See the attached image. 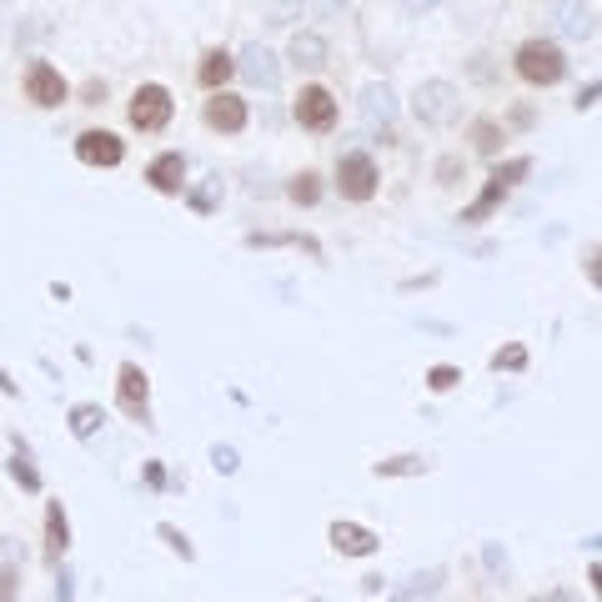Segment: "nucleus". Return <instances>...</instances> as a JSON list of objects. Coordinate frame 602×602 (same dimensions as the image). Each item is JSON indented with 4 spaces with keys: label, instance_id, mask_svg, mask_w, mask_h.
Returning a JSON list of instances; mask_svg holds the SVG:
<instances>
[{
    "label": "nucleus",
    "instance_id": "f257e3e1",
    "mask_svg": "<svg viewBox=\"0 0 602 602\" xmlns=\"http://www.w3.org/2000/svg\"><path fill=\"white\" fill-rule=\"evenodd\" d=\"M512 66H517V76H522L527 86H557V81L567 76V56H562V46L547 41V36L522 41L517 56H512Z\"/></svg>",
    "mask_w": 602,
    "mask_h": 602
},
{
    "label": "nucleus",
    "instance_id": "f03ea898",
    "mask_svg": "<svg viewBox=\"0 0 602 602\" xmlns=\"http://www.w3.org/2000/svg\"><path fill=\"white\" fill-rule=\"evenodd\" d=\"M412 116L422 126H457L462 121V91L452 81H422L412 91Z\"/></svg>",
    "mask_w": 602,
    "mask_h": 602
},
{
    "label": "nucleus",
    "instance_id": "7ed1b4c3",
    "mask_svg": "<svg viewBox=\"0 0 602 602\" xmlns=\"http://www.w3.org/2000/svg\"><path fill=\"white\" fill-rule=\"evenodd\" d=\"M126 116H131V126H136V131L156 136V131H166V126H171V116H176V101H171V91H166L161 81H146V86H136V91H131V106H126Z\"/></svg>",
    "mask_w": 602,
    "mask_h": 602
},
{
    "label": "nucleus",
    "instance_id": "20e7f679",
    "mask_svg": "<svg viewBox=\"0 0 602 602\" xmlns=\"http://www.w3.org/2000/svg\"><path fill=\"white\" fill-rule=\"evenodd\" d=\"M291 116H296V126L301 131H317V136H327L332 126H337V101H332V91L327 86H301L296 91V106H291Z\"/></svg>",
    "mask_w": 602,
    "mask_h": 602
},
{
    "label": "nucleus",
    "instance_id": "39448f33",
    "mask_svg": "<svg viewBox=\"0 0 602 602\" xmlns=\"http://www.w3.org/2000/svg\"><path fill=\"white\" fill-rule=\"evenodd\" d=\"M377 161L367 156V151H347L342 161H337V191L347 196V201H372L377 196Z\"/></svg>",
    "mask_w": 602,
    "mask_h": 602
},
{
    "label": "nucleus",
    "instance_id": "423d86ee",
    "mask_svg": "<svg viewBox=\"0 0 602 602\" xmlns=\"http://www.w3.org/2000/svg\"><path fill=\"white\" fill-rule=\"evenodd\" d=\"M26 96H31V106L56 111V106L71 101V86H66V76H61L51 61H31V66H26Z\"/></svg>",
    "mask_w": 602,
    "mask_h": 602
},
{
    "label": "nucleus",
    "instance_id": "0eeeda50",
    "mask_svg": "<svg viewBox=\"0 0 602 602\" xmlns=\"http://www.w3.org/2000/svg\"><path fill=\"white\" fill-rule=\"evenodd\" d=\"M201 121H206L211 131H221V136H236V131H246L251 106H246L236 91H211L206 106H201Z\"/></svg>",
    "mask_w": 602,
    "mask_h": 602
},
{
    "label": "nucleus",
    "instance_id": "6e6552de",
    "mask_svg": "<svg viewBox=\"0 0 602 602\" xmlns=\"http://www.w3.org/2000/svg\"><path fill=\"white\" fill-rule=\"evenodd\" d=\"M121 382H116V397H121V412L131 417V422H151V377L136 367V362H121V372H116Z\"/></svg>",
    "mask_w": 602,
    "mask_h": 602
},
{
    "label": "nucleus",
    "instance_id": "1a4fd4ad",
    "mask_svg": "<svg viewBox=\"0 0 602 602\" xmlns=\"http://www.w3.org/2000/svg\"><path fill=\"white\" fill-rule=\"evenodd\" d=\"M76 161H81V166H106V171H111V166L126 161V141H121L116 131H96V126H91V131L76 136Z\"/></svg>",
    "mask_w": 602,
    "mask_h": 602
},
{
    "label": "nucleus",
    "instance_id": "9d476101",
    "mask_svg": "<svg viewBox=\"0 0 602 602\" xmlns=\"http://www.w3.org/2000/svg\"><path fill=\"white\" fill-rule=\"evenodd\" d=\"M146 181H151V191H161V196H181V191H186V156H181V151L151 156Z\"/></svg>",
    "mask_w": 602,
    "mask_h": 602
},
{
    "label": "nucleus",
    "instance_id": "9b49d317",
    "mask_svg": "<svg viewBox=\"0 0 602 602\" xmlns=\"http://www.w3.org/2000/svg\"><path fill=\"white\" fill-rule=\"evenodd\" d=\"M552 26H557V36H567V41H592V36H597V11L582 6V0H562V6L552 11Z\"/></svg>",
    "mask_w": 602,
    "mask_h": 602
},
{
    "label": "nucleus",
    "instance_id": "f8f14e48",
    "mask_svg": "<svg viewBox=\"0 0 602 602\" xmlns=\"http://www.w3.org/2000/svg\"><path fill=\"white\" fill-rule=\"evenodd\" d=\"M236 71H241L251 86H261V91H276V86H281V66H276V56H271L266 46H246V51L236 56Z\"/></svg>",
    "mask_w": 602,
    "mask_h": 602
},
{
    "label": "nucleus",
    "instance_id": "ddd939ff",
    "mask_svg": "<svg viewBox=\"0 0 602 602\" xmlns=\"http://www.w3.org/2000/svg\"><path fill=\"white\" fill-rule=\"evenodd\" d=\"M327 537H332V547H337L342 557H372L377 542H382V537H377L372 527H362V522H332Z\"/></svg>",
    "mask_w": 602,
    "mask_h": 602
},
{
    "label": "nucleus",
    "instance_id": "4468645a",
    "mask_svg": "<svg viewBox=\"0 0 602 602\" xmlns=\"http://www.w3.org/2000/svg\"><path fill=\"white\" fill-rule=\"evenodd\" d=\"M21 572H26L21 542L16 537H0V602H16L21 597Z\"/></svg>",
    "mask_w": 602,
    "mask_h": 602
},
{
    "label": "nucleus",
    "instance_id": "2eb2a0df",
    "mask_svg": "<svg viewBox=\"0 0 602 602\" xmlns=\"http://www.w3.org/2000/svg\"><path fill=\"white\" fill-rule=\"evenodd\" d=\"M231 76H236V56L221 51V46H211V51L201 56V66H196V81H201L206 91H221Z\"/></svg>",
    "mask_w": 602,
    "mask_h": 602
},
{
    "label": "nucleus",
    "instance_id": "dca6fc26",
    "mask_svg": "<svg viewBox=\"0 0 602 602\" xmlns=\"http://www.w3.org/2000/svg\"><path fill=\"white\" fill-rule=\"evenodd\" d=\"M286 56H291V66H301V71H317V66H327V41H322L317 31H296L291 46H286Z\"/></svg>",
    "mask_w": 602,
    "mask_h": 602
},
{
    "label": "nucleus",
    "instance_id": "f3484780",
    "mask_svg": "<svg viewBox=\"0 0 602 602\" xmlns=\"http://www.w3.org/2000/svg\"><path fill=\"white\" fill-rule=\"evenodd\" d=\"M362 121H372V126L382 121V126L392 131V121H397V96H392L387 86H367V91H362Z\"/></svg>",
    "mask_w": 602,
    "mask_h": 602
},
{
    "label": "nucleus",
    "instance_id": "a211bd4d",
    "mask_svg": "<svg viewBox=\"0 0 602 602\" xmlns=\"http://www.w3.org/2000/svg\"><path fill=\"white\" fill-rule=\"evenodd\" d=\"M66 547H71V522H66V507H61V502H51V507H46V557H51V562H61V557H66Z\"/></svg>",
    "mask_w": 602,
    "mask_h": 602
},
{
    "label": "nucleus",
    "instance_id": "6ab92c4d",
    "mask_svg": "<svg viewBox=\"0 0 602 602\" xmlns=\"http://www.w3.org/2000/svg\"><path fill=\"white\" fill-rule=\"evenodd\" d=\"M101 427H106V412H101V402H76V407H71V437L91 442Z\"/></svg>",
    "mask_w": 602,
    "mask_h": 602
},
{
    "label": "nucleus",
    "instance_id": "aec40b11",
    "mask_svg": "<svg viewBox=\"0 0 602 602\" xmlns=\"http://www.w3.org/2000/svg\"><path fill=\"white\" fill-rule=\"evenodd\" d=\"M502 141H507V131H502L492 116H477V121H472V146H477V156H497Z\"/></svg>",
    "mask_w": 602,
    "mask_h": 602
},
{
    "label": "nucleus",
    "instance_id": "412c9836",
    "mask_svg": "<svg viewBox=\"0 0 602 602\" xmlns=\"http://www.w3.org/2000/svg\"><path fill=\"white\" fill-rule=\"evenodd\" d=\"M502 196H507V186H497V181L487 176V186H482V196H477V201H472V206H467V211H462L457 221H487V216L497 211V201H502Z\"/></svg>",
    "mask_w": 602,
    "mask_h": 602
},
{
    "label": "nucleus",
    "instance_id": "4be33fe9",
    "mask_svg": "<svg viewBox=\"0 0 602 602\" xmlns=\"http://www.w3.org/2000/svg\"><path fill=\"white\" fill-rule=\"evenodd\" d=\"M286 196H291L296 206H317V201H322V176H317V171H301V176H291Z\"/></svg>",
    "mask_w": 602,
    "mask_h": 602
},
{
    "label": "nucleus",
    "instance_id": "5701e85b",
    "mask_svg": "<svg viewBox=\"0 0 602 602\" xmlns=\"http://www.w3.org/2000/svg\"><path fill=\"white\" fill-rule=\"evenodd\" d=\"M522 176H532V156H512V161L492 166V181H497V186H507V191H512Z\"/></svg>",
    "mask_w": 602,
    "mask_h": 602
},
{
    "label": "nucleus",
    "instance_id": "b1692460",
    "mask_svg": "<svg viewBox=\"0 0 602 602\" xmlns=\"http://www.w3.org/2000/svg\"><path fill=\"white\" fill-rule=\"evenodd\" d=\"M427 472V457H387L377 462V477H422Z\"/></svg>",
    "mask_w": 602,
    "mask_h": 602
},
{
    "label": "nucleus",
    "instance_id": "393cba45",
    "mask_svg": "<svg viewBox=\"0 0 602 602\" xmlns=\"http://www.w3.org/2000/svg\"><path fill=\"white\" fill-rule=\"evenodd\" d=\"M442 577H447L442 567H427V572H417L407 587H397V597H402V602H412L417 592H437V587H442Z\"/></svg>",
    "mask_w": 602,
    "mask_h": 602
},
{
    "label": "nucleus",
    "instance_id": "a878e982",
    "mask_svg": "<svg viewBox=\"0 0 602 602\" xmlns=\"http://www.w3.org/2000/svg\"><path fill=\"white\" fill-rule=\"evenodd\" d=\"M11 477H16V487H26V492H41V472L31 467V457H26V447L11 457Z\"/></svg>",
    "mask_w": 602,
    "mask_h": 602
},
{
    "label": "nucleus",
    "instance_id": "bb28decb",
    "mask_svg": "<svg viewBox=\"0 0 602 602\" xmlns=\"http://www.w3.org/2000/svg\"><path fill=\"white\" fill-rule=\"evenodd\" d=\"M216 196H221V176H211L201 191H191V211H201V216H211L216 211Z\"/></svg>",
    "mask_w": 602,
    "mask_h": 602
},
{
    "label": "nucleus",
    "instance_id": "cd10ccee",
    "mask_svg": "<svg viewBox=\"0 0 602 602\" xmlns=\"http://www.w3.org/2000/svg\"><path fill=\"white\" fill-rule=\"evenodd\" d=\"M492 367H497V372H522V367H527V347H502V352H492Z\"/></svg>",
    "mask_w": 602,
    "mask_h": 602
},
{
    "label": "nucleus",
    "instance_id": "c85d7f7f",
    "mask_svg": "<svg viewBox=\"0 0 602 602\" xmlns=\"http://www.w3.org/2000/svg\"><path fill=\"white\" fill-rule=\"evenodd\" d=\"M457 382H462L457 367H432V372H427V387H432V392H452Z\"/></svg>",
    "mask_w": 602,
    "mask_h": 602
},
{
    "label": "nucleus",
    "instance_id": "c756f323",
    "mask_svg": "<svg viewBox=\"0 0 602 602\" xmlns=\"http://www.w3.org/2000/svg\"><path fill=\"white\" fill-rule=\"evenodd\" d=\"M156 532H161V537H166V542H171V552H181V557H186V562H191V557H196V547H191V542H186V532H176V527H171V522H161V527H156Z\"/></svg>",
    "mask_w": 602,
    "mask_h": 602
},
{
    "label": "nucleus",
    "instance_id": "7c9ffc66",
    "mask_svg": "<svg viewBox=\"0 0 602 602\" xmlns=\"http://www.w3.org/2000/svg\"><path fill=\"white\" fill-rule=\"evenodd\" d=\"M211 462H216V472H226V477L241 467V462H236V447H211Z\"/></svg>",
    "mask_w": 602,
    "mask_h": 602
},
{
    "label": "nucleus",
    "instance_id": "2f4dec72",
    "mask_svg": "<svg viewBox=\"0 0 602 602\" xmlns=\"http://www.w3.org/2000/svg\"><path fill=\"white\" fill-rule=\"evenodd\" d=\"M56 602H76V577H71V567H61V577H56Z\"/></svg>",
    "mask_w": 602,
    "mask_h": 602
},
{
    "label": "nucleus",
    "instance_id": "473e14b6",
    "mask_svg": "<svg viewBox=\"0 0 602 602\" xmlns=\"http://www.w3.org/2000/svg\"><path fill=\"white\" fill-rule=\"evenodd\" d=\"M457 176H462V161H457V156H442V161H437V181H457Z\"/></svg>",
    "mask_w": 602,
    "mask_h": 602
},
{
    "label": "nucleus",
    "instance_id": "72a5a7b5",
    "mask_svg": "<svg viewBox=\"0 0 602 602\" xmlns=\"http://www.w3.org/2000/svg\"><path fill=\"white\" fill-rule=\"evenodd\" d=\"M81 96H86L81 106H101V101H106V81H91V86H86Z\"/></svg>",
    "mask_w": 602,
    "mask_h": 602
},
{
    "label": "nucleus",
    "instance_id": "f704fd0d",
    "mask_svg": "<svg viewBox=\"0 0 602 602\" xmlns=\"http://www.w3.org/2000/svg\"><path fill=\"white\" fill-rule=\"evenodd\" d=\"M597 91H602V86H597V81H587V86L577 91V111H587V106H597Z\"/></svg>",
    "mask_w": 602,
    "mask_h": 602
},
{
    "label": "nucleus",
    "instance_id": "c9c22d12",
    "mask_svg": "<svg viewBox=\"0 0 602 602\" xmlns=\"http://www.w3.org/2000/svg\"><path fill=\"white\" fill-rule=\"evenodd\" d=\"M482 557H487V567H492V572H507V557H502V552H497L492 542L482 547Z\"/></svg>",
    "mask_w": 602,
    "mask_h": 602
},
{
    "label": "nucleus",
    "instance_id": "e433bc0d",
    "mask_svg": "<svg viewBox=\"0 0 602 602\" xmlns=\"http://www.w3.org/2000/svg\"><path fill=\"white\" fill-rule=\"evenodd\" d=\"M437 6H442V0H402V11H412V16L417 11H437Z\"/></svg>",
    "mask_w": 602,
    "mask_h": 602
},
{
    "label": "nucleus",
    "instance_id": "4c0bfd02",
    "mask_svg": "<svg viewBox=\"0 0 602 602\" xmlns=\"http://www.w3.org/2000/svg\"><path fill=\"white\" fill-rule=\"evenodd\" d=\"M587 281L597 286V241H587Z\"/></svg>",
    "mask_w": 602,
    "mask_h": 602
},
{
    "label": "nucleus",
    "instance_id": "58836bf2",
    "mask_svg": "<svg viewBox=\"0 0 602 602\" xmlns=\"http://www.w3.org/2000/svg\"><path fill=\"white\" fill-rule=\"evenodd\" d=\"M0 392H16V382L6 377V367H0Z\"/></svg>",
    "mask_w": 602,
    "mask_h": 602
},
{
    "label": "nucleus",
    "instance_id": "ea45409f",
    "mask_svg": "<svg viewBox=\"0 0 602 602\" xmlns=\"http://www.w3.org/2000/svg\"><path fill=\"white\" fill-rule=\"evenodd\" d=\"M547 602H572V592H552V597H547Z\"/></svg>",
    "mask_w": 602,
    "mask_h": 602
},
{
    "label": "nucleus",
    "instance_id": "a19ab883",
    "mask_svg": "<svg viewBox=\"0 0 602 602\" xmlns=\"http://www.w3.org/2000/svg\"><path fill=\"white\" fill-rule=\"evenodd\" d=\"M532 602H542V597H532Z\"/></svg>",
    "mask_w": 602,
    "mask_h": 602
}]
</instances>
